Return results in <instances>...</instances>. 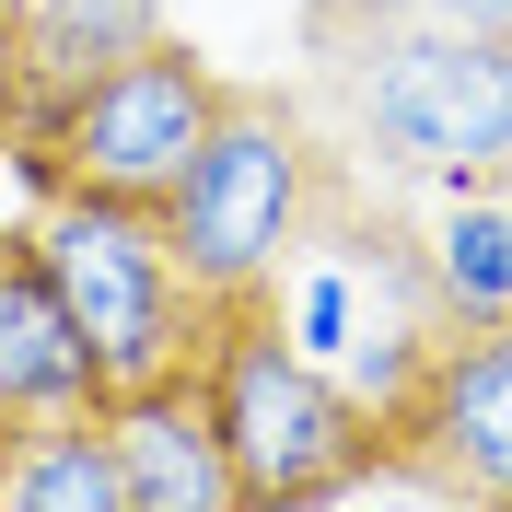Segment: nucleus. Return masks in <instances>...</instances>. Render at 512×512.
Masks as SVG:
<instances>
[{"label": "nucleus", "mask_w": 512, "mask_h": 512, "mask_svg": "<svg viewBox=\"0 0 512 512\" xmlns=\"http://www.w3.org/2000/svg\"><path fill=\"white\" fill-rule=\"evenodd\" d=\"M198 384H210V419H222L233 501L245 512L338 501V489L384 478V408L361 396V384H338L303 338H291L268 291H233L222 315H210Z\"/></svg>", "instance_id": "1"}, {"label": "nucleus", "mask_w": 512, "mask_h": 512, "mask_svg": "<svg viewBox=\"0 0 512 512\" xmlns=\"http://www.w3.org/2000/svg\"><path fill=\"white\" fill-rule=\"evenodd\" d=\"M326 187H338V163L315 152L303 105H291L280 82H233L222 117H210V140H198V163L163 187V245L187 256V280L210 291V303L268 291Z\"/></svg>", "instance_id": "2"}, {"label": "nucleus", "mask_w": 512, "mask_h": 512, "mask_svg": "<svg viewBox=\"0 0 512 512\" xmlns=\"http://www.w3.org/2000/svg\"><path fill=\"white\" fill-rule=\"evenodd\" d=\"M222 94H233V82L163 24V35H140L128 59H105L94 82L35 94L12 163L35 175V198H140V210H163V187L198 163Z\"/></svg>", "instance_id": "3"}, {"label": "nucleus", "mask_w": 512, "mask_h": 512, "mask_svg": "<svg viewBox=\"0 0 512 512\" xmlns=\"http://www.w3.org/2000/svg\"><path fill=\"white\" fill-rule=\"evenodd\" d=\"M315 47L350 59V105L361 140H373L396 175H501L512 163V47L454 24H419V12H361V24H326Z\"/></svg>", "instance_id": "4"}, {"label": "nucleus", "mask_w": 512, "mask_h": 512, "mask_svg": "<svg viewBox=\"0 0 512 512\" xmlns=\"http://www.w3.org/2000/svg\"><path fill=\"white\" fill-rule=\"evenodd\" d=\"M35 245H47V268L70 291V326H82L105 396L163 384V373H187L210 350L222 303L187 280V256L163 245V210H140V198H47Z\"/></svg>", "instance_id": "5"}, {"label": "nucleus", "mask_w": 512, "mask_h": 512, "mask_svg": "<svg viewBox=\"0 0 512 512\" xmlns=\"http://www.w3.org/2000/svg\"><path fill=\"white\" fill-rule=\"evenodd\" d=\"M384 478L443 501H512V315H454L384 396Z\"/></svg>", "instance_id": "6"}, {"label": "nucleus", "mask_w": 512, "mask_h": 512, "mask_svg": "<svg viewBox=\"0 0 512 512\" xmlns=\"http://www.w3.org/2000/svg\"><path fill=\"white\" fill-rule=\"evenodd\" d=\"M105 431H117V466H128V512H245L233 501V454H222V419H210L198 361L163 373V384L105 396Z\"/></svg>", "instance_id": "7"}, {"label": "nucleus", "mask_w": 512, "mask_h": 512, "mask_svg": "<svg viewBox=\"0 0 512 512\" xmlns=\"http://www.w3.org/2000/svg\"><path fill=\"white\" fill-rule=\"evenodd\" d=\"M0 408H12V419L105 408L94 350H82V326H70L59 268H47V245H35V233H12V222H0Z\"/></svg>", "instance_id": "8"}, {"label": "nucleus", "mask_w": 512, "mask_h": 512, "mask_svg": "<svg viewBox=\"0 0 512 512\" xmlns=\"http://www.w3.org/2000/svg\"><path fill=\"white\" fill-rule=\"evenodd\" d=\"M0 512H128V466L105 408H47L24 419V443L0 466Z\"/></svg>", "instance_id": "9"}, {"label": "nucleus", "mask_w": 512, "mask_h": 512, "mask_svg": "<svg viewBox=\"0 0 512 512\" xmlns=\"http://www.w3.org/2000/svg\"><path fill=\"white\" fill-rule=\"evenodd\" d=\"M0 24H12V59L35 94H70L140 35H163V0H0Z\"/></svg>", "instance_id": "10"}, {"label": "nucleus", "mask_w": 512, "mask_h": 512, "mask_svg": "<svg viewBox=\"0 0 512 512\" xmlns=\"http://www.w3.org/2000/svg\"><path fill=\"white\" fill-rule=\"evenodd\" d=\"M361 0H315V35L350 24ZM373 12H419V24H454V35H489V47H512V0H373Z\"/></svg>", "instance_id": "11"}, {"label": "nucleus", "mask_w": 512, "mask_h": 512, "mask_svg": "<svg viewBox=\"0 0 512 512\" xmlns=\"http://www.w3.org/2000/svg\"><path fill=\"white\" fill-rule=\"evenodd\" d=\"M24 117H35V82H24V59H12V24H0V163H12Z\"/></svg>", "instance_id": "12"}, {"label": "nucleus", "mask_w": 512, "mask_h": 512, "mask_svg": "<svg viewBox=\"0 0 512 512\" xmlns=\"http://www.w3.org/2000/svg\"><path fill=\"white\" fill-rule=\"evenodd\" d=\"M12 443H24V419H12V408H0V466H12Z\"/></svg>", "instance_id": "13"}]
</instances>
